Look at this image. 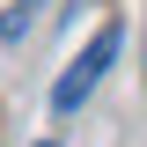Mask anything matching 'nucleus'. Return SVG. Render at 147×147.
Wrapping results in <instances>:
<instances>
[{
  "mask_svg": "<svg viewBox=\"0 0 147 147\" xmlns=\"http://www.w3.org/2000/svg\"><path fill=\"white\" fill-rule=\"evenodd\" d=\"M118 44H125V30H118V22H103V30H96L88 44H81V59H74V66H66V74L52 81V110H59V118H74V110H81V103L96 96V81L110 74Z\"/></svg>",
  "mask_w": 147,
  "mask_h": 147,
  "instance_id": "nucleus-1",
  "label": "nucleus"
},
{
  "mask_svg": "<svg viewBox=\"0 0 147 147\" xmlns=\"http://www.w3.org/2000/svg\"><path fill=\"white\" fill-rule=\"evenodd\" d=\"M37 7H44V0H15V7L0 15V37H7V44H22V37H30V22H37Z\"/></svg>",
  "mask_w": 147,
  "mask_h": 147,
  "instance_id": "nucleus-2",
  "label": "nucleus"
},
{
  "mask_svg": "<svg viewBox=\"0 0 147 147\" xmlns=\"http://www.w3.org/2000/svg\"><path fill=\"white\" fill-rule=\"evenodd\" d=\"M37 147H59V140H37Z\"/></svg>",
  "mask_w": 147,
  "mask_h": 147,
  "instance_id": "nucleus-3",
  "label": "nucleus"
}]
</instances>
